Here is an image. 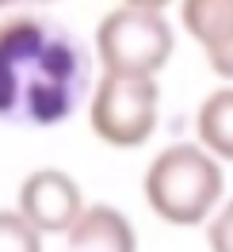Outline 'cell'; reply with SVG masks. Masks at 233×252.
Masks as SVG:
<instances>
[{"label": "cell", "instance_id": "6da1fadb", "mask_svg": "<svg viewBox=\"0 0 233 252\" xmlns=\"http://www.w3.org/2000/svg\"><path fill=\"white\" fill-rule=\"evenodd\" d=\"M92 58L69 27L46 16L0 19V123L58 126L88 95Z\"/></svg>", "mask_w": 233, "mask_h": 252}, {"label": "cell", "instance_id": "7a4b0ae2", "mask_svg": "<svg viewBox=\"0 0 233 252\" xmlns=\"http://www.w3.org/2000/svg\"><path fill=\"white\" fill-rule=\"evenodd\" d=\"M226 172L214 153L199 142H172L165 145L141 176V195L161 221L168 225H202L214 218L222 203Z\"/></svg>", "mask_w": 233, "mask_h": 252}, {"label": "cell", "instance_id": "3957f363", "mask_svg": "<svg viewBox=\"0 0 233 252\" xmlns=\"http://www.w3.org/2000/svg\"><path fill=\"white\" fill-rule=\"evenodd\" d=\"M176 50V31L165 12H141V8H115L96 27V58L111 77H149L168 65Z\"/></svg>", "mask_w": 233, "mask_h": 252}, {"label": "cell", "instance_id": "277c9868", "mask_svg": "<svg viewBox=\"0 0 233 252\" xmlns=\"http://www.w3.org/2000/svg\"><path fill=\"white\" fill-rule=\"evenodd\" d=\"M161 119V84L149 77H103L88 99V123L100 142L115 149H138L149 142Z\"/></svg>", "mask_w": 233, "mask_h": 252}, {"label": "cell", "instance_id": "5b68a950", "mask_svg": "<svg viewBox=\"0 0 233 252\" xmlns=\"http://www.w3.org/2000/svg\"><path fill=\"white\" fill-rule=\"evenodd\" d=\"M84 210L88 206L80 184L62 168H34L19 184V214L38 233H69Z\"/></svg>", "mask_w": 233, "mask_h": 252}, {"label": "cell", "instance_id": "8992f818", "mask_svg": "<svg viewBox=\"0 0 233 252\" xmlns=\"http://www.w3.org/2000/svg\"><path fill=\"white\" fill-rule=\"evenodd\" d=\"M180 23L199 42L210 73L233 84V0H180Z\"/></svg>", "mask_w": 233, "mask_h": 252}, {"label": "cell", "instance_id": "52a82bcc", "mask_svg": "<svg viewBox=\"0 0 233 252\" xmlns=\"http://www.w3.org/2000/svg\"><path fill=\"white\" fill-rule=\"evenodd\" d=\"M65 252H138V233L119 206L92 203L65 233Z\"/></svg>", "mask_w": 233, "mask_h": 252}, {"label": "cell", "instance_id": "ba28073f", "mask_svg": "<svg viewBox=\"0 0 233 252\" xmlns=\"http://www.w3.org/2000/svg\"><path fill=\"white\" fill-rule=\"evenodd\" d=\"M195 134L206 153H214L218 160H233V84L210 92L199 103Z\"/></svg>", "mask_w": 233, "mask_h": 252}, {"label": "cell", "instance_id": "9c48e42d", "mask_svg": "<svg viewBox=\"0 0 233 252\" xmlns=\"http://www.w3.org/2000/svg\"><path fill=\"white\" fill-rule=\"evenodd\" d=\"M0 252H42V233L19 210H0Z\"/></svg>", "mask_w": 233, "mask_h": 252}, {"label": "cell", "instance_id": "30bf717a", "mask_svg": "<svg viewBox=\"0 0 233 252\" xmlns=\"http://www.w3.org/2000/svg\"><path fill=\"white\" fill-rule=\"evenodd\" d=\"M206 245H210V252H233V199L210 218V225H206Z\"/></svg>", "mask_w": 233, "mask_h": 252}, {"label": "cell", "instance_id": "8fae6325", "mask_svg": "<svg viewBox=\"0 0 233 252\" xmlns=\"http://www.w3.org/2000/svg\"><path fill=\"white\" fill-rule=\"evenodd\" d=\"M126 8H141V12H165L172 0H123Z\"/></svg>", "mask_w": 233, "mask_h": 252}, {"label": "cell", "instance_id": "7c38bea8", "mask_svg": "<svg viewBox=\"0 0 233 252\" xmlns=\"http://www.w3.org/2000/svg\"><path fill=\"white\" fill-rule=\"evenodd\" d=\"M12 4H54V0H0V12L12 8Z\"/></svg>", "mask_w": 233, "mask_h": 252}]
</instances>
